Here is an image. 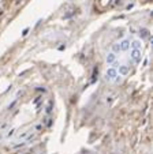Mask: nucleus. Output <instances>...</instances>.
<instances>
[{
	"instance_id": "f257e3e1",
	"label": "nucleus",
	"mask_w": 153,
	"mask_h": 154,
	"mask_svg": "<svg viewBox=\"0 0 153 154\" xmlns=\"http://www.w3.org/2000/svg\"><path fill=\"white\" fill-rule=\"evenodd\" d=\"M116 76H118V70L113 67H108L107 70H105L104 72V78L107 82H113L116 79Z\"/></svg>"
},
{
	"instance_id": "f03ea898",
	"label": "nucleus",
	"mask_w": 153,
	"mask_h": 154,
	"mask_svg": "<svg viewBox=\"0 0 153 154\" xmlns=\"http://www.w3.org/2000/svg\"><path fill=\"white\" fill-rule=\"evenodd\" d=\"M129 52H130L129 57H130L131 60L134 61V63H135V64H139V63H141V59H142V49H130Z\"/></svg>"
},
{
	"instance_id": "7ed1b4c3",
	"label": "nucleus",
	"mask_w": 153,
	"mask_h": 154,
	"mask_svg": "<svg viewBox=\"0 0 153 154\" xmlns=\"http://www.w3.org/2000/svg\"><path fill=\"white\" fill-rule=\"evenodd\" d=\"M120 45V52H129L130 51V38H123L119 41Z\"/></svg>"
},
{
	"instance_id": "20e7f679",
	"label": "nucleus",
	"mask_w": 153,
	"mask_h": 154,
	"mask_svg": "<svg viewBox=\"0 0 153 154\" xmlns=\"http://www.w3.org/2000/svg\"><path fill=\"white\" fill-rule=\"evenodd\" d=\"M144 48V42L141 38H134L130 41V49H142Z\"/></svg>"
},
{
	"instance_id": "39448f33",
	"label": "nucleus",
	"mask_w": 153,
	"mask_h": 154,
	"mask_svg": "<svg viewBox=\"0 0 153 154\" xmlns=\"http://www.w3.org/2000/svg\"><path fill=\"white\" fill-rule=\"evenodd\" d=\"M118 70V74L120 76H127L129 72H130V67L127 66V64H119V67L116 68Z\"/></svg>"
},
{
	"instance_id": "423d86ee",
	"label": "nucleus",
	"mask_w": 153,
	"mask_h": 154,
	"mask_svg": "<svg viewBox=\"0 0 153 154\" xmlns=\"http://www.w3.org/2000/svg\"><path fill=\"white\" fill-rule=\"evenodd\" d=\"M116 56H118V55H115L112 51L107 52V55H105V63H107V66H112V64L115 63V61H116Z\"/></svg>"
},
{
	"instance_id": "0eeeda50",
	"label": "nucleus",
	"mask_w": 153,
	"mask_h": 154,
	"mask_svg": "<svg viewBox=\"0 0 153 154\" xmlns=\"http://www.w3.org/2000/svg\"><path fill=\"white\" fill-rule=\"evenodd\" d=\"M32 131H33V128H32V127H29V128H27V130H25V131H23L22 134H19V135H18L17 138H18V139H26V138L30 135V132H32Z\"/></svg>"
},
{
	"instance_id": "6e6552de",
	"label": "nucleus",
	"mask_w": 153,
	"mask_h": 154,
	"mask_svg": "<svg viewBox=\"0 0 153 154\" xmlns=\"http://www.w3.org/2000/svg\"><path fill=\"white\" fill-rule=\"evenodd\" d=\"M111 51H112L115 55H119V53H120V45H119V41H116V42H113L112 45H111Z\"/></svg>"
},
{
	"instance_id": "1a4fd4ad",
	"label": "nucleus",
	"mask_w": 153,
	"mask_h": 154,
	"mask_svg": "<svg viewBox=\"0 0 153 154\" xmlns=\"http://www.w3.org/2000/svg\"><path fill=\"white\" fill-rule=\"evenodd\" d=\"M139 37H149V32H148L146 29H141L139 30Z\"/></svg>"
}]
</instances>
